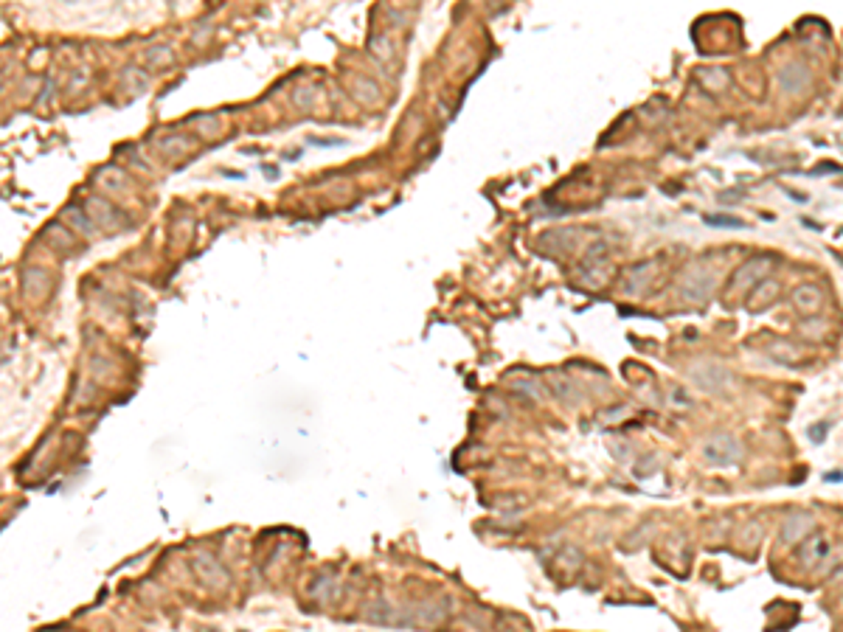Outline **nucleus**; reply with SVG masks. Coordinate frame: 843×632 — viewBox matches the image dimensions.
<instances>
[{
  "label": "nucleus",
  "mask_w": 843,
  "mask_h": 632,
  "mask_svg": "<svg viewBox=\"0 0 843 632\" xmlns=\"http://www.w3.org/2000/svg\"><path fill=\"white\" fill-rule=\"evenodd\" d=\"M812 85V73L804 62H787L785 68L779 70V87L790 93V96H798V93H807Z\"/></svg>",
  "instance_id": "nucleus-6"
},
{
  "label": "nucleus",
  "mask_w": 843,
  "mask_h": 632,
  "mask_svg": "<svg viewBox=\"0 0 843 632\" xmlns=\"http://www.w3.org/2000/svg\"><path fill=\"white\" fill-rule=\"evenodd\" d=\"M742 459H745V444L731 430H714L703 441V461L709 466L728 469V466H739Z\"/></svg>",
  "instance_id": "nucleus-2"
},
{
  "label": "nucleus",
  "mask_w": 843,
  "mask_h": 632,
  "mask_svg": "<svg viewBox=\"0 0 843 632\" xmlns=\"http://www.w3.org/2000/svg\"><path fill=\"white\" fill-rule=\"evenodd\" d=\"M824 304V289L818 284H798L792 289V306L801 312V315H815Z\"/></svg>",
  "instance_id": "nucleus-9"
},
{
  "label": "nucleus",
  "mask_w": 843,
  "mask_h": 632,
  "mask_svg": "<svg viewBox=\"0 0 843 632\" xmlns=\"http://www.w3.org/2000/svg\"><path fill=\"white\" fill-rule=\"evenodd\" d=\"M706 225H711V228H745V220L731 217V214H706Z\"/></svg>",
  "instance_id": "nucleus-13"
},
{
  "label": "nucleus",
  "mask_w": 843,
  "mask_h": 632,
  "mask_svg": "<svg viewBox=\"0 0 843 632\" xmlns=\"http://www.w3.org/2000/svg\"><path fill=\"white\" fill-rule=\"evenodd\" d=\"M832 554V542L824 534H810L804 542H798V562L804 568H815L821 562H827V557Z\"/></svg>",
  "instance_id": "nucleus-7"
},
{
  "label": "nucleus",
  "mask_w": 843,
  "mask_h": 632,
  "mask_svg": "<svg viewBox=\"0 0 843 632\" xmlns=\"http://www.w3.org/2000/svg\"><path fill=\"white\" fill-rule=\"evenodd\" d=\"M773 267H776V256H773V253H759V256L748 259L745 264H739V267L733 270V276H731V282H728V295L731 292H745V289L751 292L759 282L770 279Z\"/></svg>",
  "instance_id": "nucleus-3"
},
{
  "label": "nucleus",
  "mask_w": 843,
  "mask_h": 632,
  "mask_svg": "<svg viewBox=\"0 0 843 632\" xmlns=\"http://www.w3.org/2000/svg\"><path fill=\"white\" fill-rule=\"evenodd\" d=\"M768 354H770L776 363H782V365H798V363L804 360V351L792 343V341H785V338L768 343Z\"/></svg>",
  "instance_id": "nucleus-11"
},
{
  "label": "nucleus",
  "mask_w": 843,
  "mask_h": 632,
  "mask_svg": "<svg viewBox=\"0 0 843 632\" xmlns=\"http://www.w3.org/2000/svg\"><path fill=\"white\" fill-rule=\"evenodd\" d=\"M672 397L674 400H677V402L683 405V407H691V397H689V394H683V391H680V388H674L672 391Z\"/></svg>",
  "instance_id": "nucleus-15"
},
{
  "label": "nucleus",
  "mask_w": 843,
  "mask_h": 632,
  "mask_svg": "<svg viewBox=\"0 0 843 632\" xmlns=\"http://www.w3.org/2000/svg\"><path fill=\"white\" fill-rule=\"evenodd\" d=\"M827 481H829V483H838V481H843V472H829Z\"/></svg>",
  "instance_id": "nucleus-16"
},
{
  "label": "nucleus",
  "mask_w": 843,
  "mask_h": 632,
  "mask_svg": "<svg viewBox=\"0 0 843 632\" xmlns=\"http://www.w3.org/2000/svg\"><path fill=\"white\" fill-rule=\"evenodd\" d=\"M711 292H714V273L711 270H706L700 264H691L680 276V298H683V304L703 306V304H709Z\"/></svg>",
  "instance_id": "nucleus-4"
},
{
  "label": "nucleus",
  "mask_w": 843,
  "mask_h": 632,
  "mask_svg": "<svg viewBox=\"0 0 843 632\" xmlns=\"http://www.w3.org/2000/svg\"><path fill=\"white\" fill-rule=\"evenodd\" d=\"M697 79H700V85H703L709 93H723V90L731 85L728 70H723V68H706V70L697 73Z\"/></svg>",
  "instance_id": "nucleus-12"
},
{
  "label": "nucleus",
  "mask_w": 843,
  "mask_h": 632,
  "mask_svg": "<svg viewBox=\"0 0 843 632\" xmlns=\"http://www.w3.org/2000/svg\"><path fill=\"white\" fill-rule=\"evenodd\" d=\"M827 433H829V422H821V424H812L807 436L812 444H821V441H827Z\"/></svg>",
  "instance_id": "nucleus-14"
},
{
  "label": "nucleus",
  "mask_w": 843,
  "mask_h": 632,
  "mask_svg": "<svg viewBox=\"0 0 843 632\" xmlns=\"http://www.w3.org/2000/svg\"><path fill=\"white\" fill-rule=\"evenodd\" d=\"M776 295H779V282L770 276V279H765V282H759L756 287L751 289V298H748V309L751 312H765L773 301H776Z\"/></svg>",
  "instance_id": "nucleus-10"
},
{
  "label": "nucleus",
  "mask_w": 843,
  "mask_h": 632,
  "mask_svg": "<svg viewBox=\"0 0 843 632\" xmlns=\"http://www.w3.org/2000/svg\"><path fill=\"white\" fill-rule=\"evenodd\" d=\"M658 267H661L658 259H650V262H641V264L630 267L627 276H624V289H627L630 295H644L647 289L652 287V282H655V276H658Z\"/></svg>",
  "instance_id": "nucleus-8"
},
{
  "label": "nucleus",
  "mask_w": 843,
  "mask_h": 632,
  "mask_svg": "<svg viewBox=\"0 0 843 632\" xmlns=\"http://www.w3.org/2000/svg\"><path fill=\"white\" fill-rule=\"evenodd\" d=\"M686 377L691 385H697L700 391L711 394V397H726L733 388V371L728 365L717 363V360H697L686 368Z\"/></svg>",
  "instance_id": "nucleus-1"
},
{
  "label": "nucleus",
  "mask_w": 843,
  "mask_h": 632,
  "mask_svg": "<svg viewBox=\"0 0 843 632\" xmlns=\"http://www.w3.org/2000/svg\"><path fill=\"white\" fill-rule=\"evenodd\" d=\"M810 534H815V518L810 512H792L782 520V528H779V540L782 545H795V542H804Z\"/></svg>",
  "instance_id": "nucleus-5"
}]
</instances>
